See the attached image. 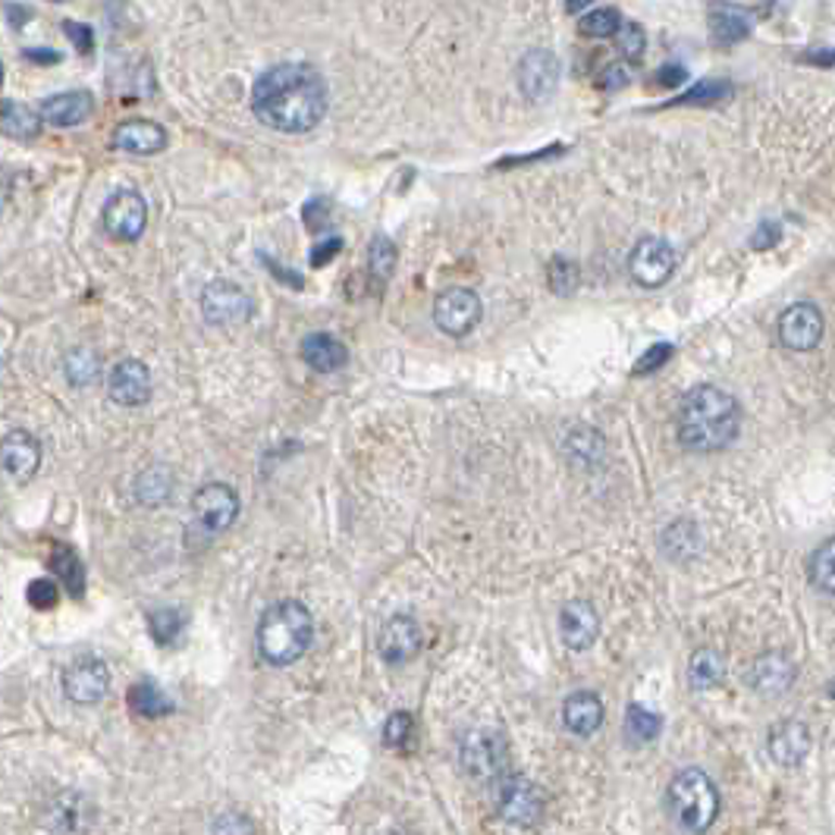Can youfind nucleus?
<instances>
[{"instance_id": "1", "label": "nucleus", "mask_w": 835, "mask_h": 835, "mask_svg": "<svg viewBox=\"0 0 835 835\" xmlns=\"http://www.w3.org/2000/svg\"><path fill=\"white\" fill-rule=\"evenodd\" d=\"M252 111L270 129L298 136L314 129L327 114V86L308 63H277L258 76Z\"/></svg>"}, {"instance_id": "2", "label": "nucleus", "mask_w": 835, "mask_h": 835, "mask_svg": "<svg viewBox=\"0 0 835 835\" xmlns=\"http://www.w3.org/2000/svg\"><path fill=\"white\" fill-rule=\"evenodd\" d=\"M742 409L732 393L714 384L688 389L679 409V444L691 452H719L735 444Z\"/></svg>"}, {"instance_id": "3", "label": "nucleus", "mask_w": 835, "mask_h": 835, "mask_svg": "<svg viewBox=\"0 0 835 835\" xmlns=\"http://www.w3.org/2000/svg\"><path fill=\"white\" fill-rule=\"evenodd\" d=\"M314 641V619L305 603L280 600L258 622V654L270 666H293Z\"/></svg>"}, {"instance_id": "4", "label": "nucleus", "mask_w": 835, "mask_h": 835, "mask_svg": "<svg viewBox=\"0 0 835 835\" xmlns=\"http://www.w3.org/2000/svg\"><path fill=\"white\" fill-rule=\"evenodd\" d=\"M669 813L685 833H707L719 813V792L704 770H685L669 785Z\"/></svg>"}, {"instance_id": "5", "label": "nucleus", "mask_w": 835, "mask_h": 835, "mask_svg": "<svg viewBox=\"0 0 835 835\" xmlns=\"http://www.w3.org/2000/svg\"><path fill=\"white\" fill-rule=\"evenodd\" d=\"M462 767L465 773L475 775V779H503L506 775V757L509 747L506 738L493 729H475L462 738Z\"/></svg>"}, {"instance_id": "6", "label": "nucleus", "mask_w": 835, "mask_h": 835, "mask_svg": "<svg viewBox=\"0 0 835 835\" xmlns=\"http://www.w3.org/2000/svg\"><path fill=\"white\" fill-rule=\"evenodd\" d=\"M497 807H500V817L512 826H535L537 820L543 817L547 798L531 779L503 775L500 788H497Z\"/></svg>"}, {"instance_id": "7", "label": "nucleus", "mask_w": 835, "mask_h": 835, "mask_svg": "<svg viewBox=\"0 0 835 835\" xmlns=\"http://www.w3.org/2000/svg\"><path fill=\"white\" fill-rule=\"evenodd\" d=\"M101 223L119 242H136V239H142L145 227H149V205L136 189L114 192L107 198L104 210H101Z\"/></svg>"}, {"instance_id": "8", "label": "nucleus", "mask_w": 835, "mask_h": 835, "mask_svg": "<svg viewBox=\"0 0 835 835\" xmlns=\"http://www.w3.org/2000/svg\"><path fill=\"white\" fill-rule=\"evenodd\" d=\"M676 248L666 242V239L644 236L634 252H631V261H628V270L634 277V283H641L644 290H656L663 286L672 273H676Z\"/></svg>"}, {"instance_id": "9", "label": "nucleus", "mask_w": 835, "mask_h": 835, "mask_svg": "<svg viewBox=\"0 0 835 835\" xmlns=\"http://www.w3.org/2000/svg\"><path fill=\"white\" fill-rule=\"evenodd\" d=\"M823 330H826L823 311L813 301H798L785 308L779 318V343L792 352H810L820 346Z\"/></svg>"}, {"instance_id": "10", "label": "nucleus", "mask_w": 835, "mask_h": 835, "mask_svg": "<svg viewBox=\"0 0 835 835\" xmlns=\"http://www.w3.org/2000/svg\"><path fill=\"white\" fill-rule=\"evenodd\" d=\"M480 298L475 290L452 286L434 301V324L447 336H468L480 324Z\"/></svg>"}, {"instance_id": "11", "label": "nucleus", "mask_w": 835, "mask_h": 835, "mask_svg": "<svg viewBox=\"0 0 835 835\" xmlns=\"http://www.w3.org/2000/svg\"><path fill=\"white\" fill-rule=\"evenodd\" d=\"M192 512H195V525L205 535H220L227 531L239 515V497L230 484H205L195 497H192Z\"/></svg>"}, {"instance_id": "12", "label": "nucleus", "mask_w": 835, "mask_h": 835, "mask_svg": "<svg viewBox=\"0 0 835 835\" xmlns=\"http://www.w3.org/2000/svg\"><path fill=\"white\" fill-rule=\"evenodd\" d=\"M111 688V669L98 656H79L63 672V694L73 704H98Z\"/></svg>"}, {"instance_id": "13", "label": "nucleus", "mask_w": 835, "mask_h": 835, "mask_svg": "<svg viewBox=\"0 0 835 835\" xmlns=\"http://www.w3.org/2000/svg\"><path fill=\"white\" fill-rule=\"evenodd\" d=\"M202 314L208 324H217V327L239 324L252 314V301H248V293L233 280H214L202 293Z\"/></svg>"}, {"instance_id": "14", "label": "nucleus", "mask_w": 835, "mask_h": 835, "mask_svg": "<svg viewBox=\"0 0 835 835\" xmlns=\"http://www.w3.org/2000/svg\"><path fill=\"white\" fill-rule=\"evenodd\" d=\"M518 89L531 101H547L553 91L560 89V60L547 48H531L525 57L518 60Z\"/></svg>"}, {"instance_id": "15", "label": "nucleus", "mask_w": 835, "mask_h": 835, "mask_svg": "<svg viewBox=\"0 0 835 835\" xmlns=\"http://www.w3.org/2000/svg\"><path fill=\"white\" fill-rule=\"evenodd\" d=\"M107 393L117 406L136 409L145 406L151 396V374L139 358H123L107 374Z\"/></svg>"}, {"instance_id": "16", "label": "nucleus", "mask_w": 835, "mask_h": 835, "mask_svg": "<svg viewBox=\"0 0 835 835\" xmlns=\"http://www.w3.org/2000/svg\"><path fill=\"white\" fill-rule=\"evenodd\" d=\"M421 644H424V634H421V626L412 616H393V619H387V626L381 628V638H377V651H381L384 663H389V666L415 659Z\"/></svg>"}, {"instance_id": "17", "label": "nucleus", "mask_w": 835, "mask_h": 835, "mask_svg": "<svg viewBox=\"0 0 835 835\" xmlns=\"http://www.w3.org/2000/svg\"><path fill=\"white\" fill-rule=\"evenodd\" d=\"M560 634L568 651L584 654L600 634V616L588 600H568L560 613Z\"/></svg>"}, {"instance_id": "18", "label": "nucleus", "mask_w": 835, "mask_h": 835, "mask_svg": "<svg viewBox=\"0 0 835 835\" xmlns=\"http://www.w3.org/2000/svg\"><path fill=\"white\" fill-rule=\"evenodd\" d=\"M41 465V447L29 431H10L0 440V468L16 480H29Z\"/></svg>"}, {"instance_id": "19", "label": "nucleus", "mask_w": 835, "mask_h": 835, "mask_svg": "<svg viewBox=\"0 0 835 835\" xmlns=\"http://www.w3.org/2000/svg\"><path fill=\"white\" fill-rule=\"evenodd\" d=\"M795 676H798L795 663L785 654H775L773 651V654H763L760 659H754V666H750V688L757 694H763V697H779V694H785L788 688L795 685Z\"/></svg>"}, {"instance_id": "20", "label": "nucleus", "mask_w": 835, "mask_h": 835, "mask_svg": "<svg viewBox=\"0 0 835 835\" xmlns=\"http://www.w3.org/2000/svg\"><path fill=\"white\" fill-rule=\"evenodd\" d=\"M114 149L129 154H157L167 149V132L151 119H126L114 132Z\"/></svg>"}, {"instance_id": "21", "label": "nucleus", "mask_w": 835, "mask_h": 835, "mask_svg": "<svg viewBox=\"0 0 835 835\" xmlns=\"http://www.w3.org/2000/svg\"><path fill=\"white\" fill-rule=\"evenodd\" d=\"M91 111H94V98L89 91H63L54 98H44V104H41V117L57 129H69V126L86 123L91 117Z\"/></svg>"}, {"instance_id": "22", "label": "nucleus", "mask_w": 835, "mask_h": 835, "mask_svg": "<svg viewBox=\"0 0 835 835\" xmlns=\"http://www.w3.org/2000/svg\"><path fill=\"white\" fill-rule=\"evenodd\" d=\"M810 754V729L798 719H788L770 732V757L782 767H795Z\"/></svg>"}, {"instance_id": "23", "label": "nucleus", "mask_w": 835, "mask_h": 835, "mask_svg": "<svg viewBox=\"0 0 835 835\" xmlns=\"http://www.w3.org/2000/svg\"><path fill=\"white\" fill-rule=\"evenodd\" d=\"M563 722L571 735L578 738H588L594 735L603 722V701L596 697L594 691H575L568 694L566 704H563Z\"/></svg>"}, {"instance_id": "24", "label": "nucleus", "mask_w": 835, "mask_h": 835, "mask_svg": "<svg viewBox=\"0 0 835 835\" xmlns=\"http://www.w3.org/2000/svg\"><path fill=\"white\" fill-rule=\"evenodd\" d=\"M48 823L57 835H82L91 823V805L76 792H63L48 807Z\"/></svg>"}, {"instance_id": "25", "label": "nucleus", "mask_w": 835, "mask_h": 835, "mask_svg": "<svg viewBox=\"0 0 835 835\" xmlns=\"http://www.w3.org/2000/svg\"><path fill=\"white\" fill-rule=\"evenodd\" d=\"M301 358H305L308 368H314L321 374H333V371L346 368L349 349L336 336H330V333H308L301 339Z\"/></svg>"}, {"instance_id": "26", "label": "nucleus", "mask_w": 835, "mask_h": 835, "mask_svg": "<svg viewBox=\"0 0 835 835\" xmlns=\"http://www.w3.org/2000/svg\"><path fill=\"white\" fill-rule=\"evenodd\" d=\"M48 566H51V571L60 578V584L69 591V596L79 600V596L86 594V566H82V560H79V553H76L73 547L54 543Z\"/></svg>"}, {"instance_id": "27", "label": "nucleus", "mask_w": 835, "mask_h": 835, "mask_svg": "<svg viewBox=\"0 0 835 835\" xmlns=\"http://www.w3.org/2000/svg\"><path fill=\"white\" fill-rule=\"evenodd\" d=\"M0 132L16 142H29V139H38V132H41V117L26 104L0 101Z\"/></svg>"}, {"instance_id": "28", "label": "nucleus", "mask_w": 835, "mask_h": 835, "mask_svg": "<svg viewBox=\"0 0 835 835\" xmlns=\"http://www.w3.org/2000/svg\"><path fill=\"white\" fill-rule=\"evenodd\" d=\"M710 29H714V38L722 48H732V44L745 41L747 35H750L745 7H714Z\"/></svg>"}, {"instance_id": "29", "label": "nucleus", "mask_w": 835, "mask_h": 835, "mask_svg": "<svg viewBox=\"0 0 835 835\" xmlns=\"http://www.w3.org/2000/svg\"><path fill=\"white\" fill-rule=\"evenodd\" d=\"M129 707H132V714L145 716V719H160V716L174 714V701L164 694V688L157 682H139L129 688Z\"/></svg>"}, {"instance_id": "30", "label": "nucleus", "mask_w": 835, "mask_h": 835, "mask_svg": "<svg viewBox=\"0 0 835 835\" xmlns=\"http://www.w3.org/2000/svg\"><path fill=\"white\" fill-rule=\"evenodd\" d=\"M807 575H810V584H813L820 594L835 596V537L823 540V543L813 550Z\"/></svg>"}, {"instance_id": "31", "label": "nucleus", "mask_w": 835, "mask_h": 835, "mask_svg": "<svg viewBox=\"0 0 835 835\" xmlns=\"http://www.w3.org/2000/svg\"><path fill=\"white\" fill-rule=\"evenodd\" d=\"M722 672H725V663L716 651H697L688 663V682L694 691H710L722 682Z\"/></svg>"}, {"instance_id": "32", "label": "nucleus", "mask_w": 835, "mask_h": 835, "mask_svg": "<svg viewBox=\"0 0 835 835\" xmlns=\"http://www.w3.org/2000/svg\"><path fill=\"white\" fill-rule=\"evenodd\" d=\"M63 371H66V381H69L73 387H86V384H91V381L98 377L101 358L94 356V349L79 346V349L66 352V358H63Z\"/></svg>"}, {"instance_id": "33", "label": "nucleus", "mask_w": 835, "mask_h": 835, "mask_svg": "<svg viewBox=\"0 0 835 835\" xmlns=\"http://www.w3.org/2000/svg\"><path fill=\"white\" fill-rule=\"evenodd\" d=\"M659 729H663L659 716L651 714L647 707H641V704H631V707H628L626 732L634 745H647V742H654L656 735H659Z\"/></svg>"}, {"instance_id": "34", "label": "nucleus", "mask_w": 835, "mask_h": 835, "mask_svg": "<svg viewBox=\"0 0 835 835\" xmlns=\"http://www.w3.org/2000/svg\"><path fill=\"white\" fill-rule=\"evenodd\" d=\"M619 26H622V13L616 7H594L578 23L581 35H588V38H609L619 31Z\"/></svg>"}, {"instance_id": "35", "label": "nucleus", "mask_w": 835, "mask_h": 835, "mask_svg": "<svg viewBox=\"0 0 835 835\" xmlns=\"http://www.w3.org/2000/svg\"><path fill=\"white\" fill-rule=\"evenodd\" d=\"M396 261H399V252H396V245H393L387 236L371 239L368 270H371V277H374V280L387 283L389 277H393V270H396Z\"/></svg>"}, {"instance_id": "36", "label": "nucleus", "mask_w": 835, "mask_h": 835, "mask_svg": "<svg viewBox=\"0 0 835 835\" xmlns=\"http://www.w3.org/2000/svg\"><path fill=\"white\" fill-rule=\"evenodd\" d=\"M170 487H174V475L167 468H149L136 480V497L142 503H160V500H167Z\"/></svg>"}, {"instance_id": "37", "label": "nucleus", "mask_w": 835, "mask_h": 835, "mask_svg": "<svg viewBox=\"0 0 835 835\" xmlns=\"http://www.w3.org/2000/svg\"><path fill=\"white\" fill-rule=\"evenodd\" d=\"M182 622H185V616L179 609H167L164 606V609H151L149 613V631L157 644H174L179 638V631H182Z\"/></svg>"}, {"instance_id": "38", "label": "nucleus", "mask_w": 835, "mask_h": 835, "mask_svg": "<svg viewBox=\"0 0 835 835\" xmlns=\"http://www.w3.org/2000/svg\"><path fill=\"white\" fill-rule=\"evenodd\" d=\"M550 290L556 296H571L578 290V268L568 258H556L550 265Z\"/></svg>"}, {"instance_id": "39", "label": "nucleus", "mask_w": 835, "mask_h": 835, "mask_svg": "<svg viewBox=\"0 0 835 835\" xmlns=\"http://www.w3.org/2000/svg\"><path fill=\"white\" fill-rule=\"evenodd\" d=\"M729 94H732V86H729L725 79H714V82H701V86L685 91V94L679 98V104H716V101H722V98H729Z\"/></svg>"}, {"instance_id": "40", "label": "nucleus", "mask_w": 835, "mask_h": 835, "mask_svg": "<svg viewBox=\"0 0 835 835\" xmlns=\"http://www.w3.org/2000/svg\"><path fill=\"white\" fill-rule=\"evenodd\" d=\"M412 729H415V719L409 714H393L384 725V745L393 747V750H402L412 738Z\"/></svg>"}, {"instance_id": "41", "label": "nucleus", "mask_w": 835, "mask_h": 835, "mask_svg": "<svg viewBox=\"0 0 835 835\" xmlns=\"http://www.w3.org/2000/svg\"><path fill=\"white\" fill-rule=\"evenodd\" d=\"M616 38H619V48H622V54H626L628 60L644 57V48H647V35H644V29H641L638 23L622 20V26H619V31H616Z\"/></svg>"}, {"instance_id": "42", "label": "nucleus", "mask_w": 835, "mask_h": 835, "mask_svg": "<svg viewBox=\"0 0 835 835\" xmlns=\"http://www.w3.org/2000/svg\"><path fill=\"white\" fill-rule=\"evenodd\" d=\"M669 358H672V343H656V346H651L644 356L634 361L631 374H634V377H647V374H656V371H659V368H663Z\"/></svg>"}, {"instance_id": "43", "label": "nucleus", "mask_w": 835, "mask_h": 835, "mask_svg": "<svg viewBox=\"0 0 835 835\" xmlns=\"http://www.w3.org/2000/svg\"><path fill=\"white\" fill-rule=\"evenodd\" d=\"M26 596H29V603L35 609H54L60 600V591L51 578H35L29 584V591H26Z\"/></svg>"}, {"instance_id": "44", "label": "nucleus", "mask_w": 835, "mask_h": 835, "mask_svg": "<svg viewBox=\"0 0 835 835\" xmlns=\"http://www.w3.org/2000/svg\"><path fill=\"white\" fill-rule=\"evenodd\" d=\"M210 833L214 835H252V820H248L245 813H239V810H223V813L214 820Z\"/></svg>"}, {"instance_id": "45", "label": "nucleus", "mask_w": 835, "mask_h": 835, "mask_svg": "<svg viewBox=\"0 0 835 835\" xmlns=\"http://www.w3.org/2000/svg\"><path fill=\"white\" fill-rule=\"evenodd\" d=\"M779 239H782V227H779L775 220H763V223L754 230V236H750V248L767 252V248H775V245H779Z\"/></svg>"}, {"instance_id": "46", "label": "nucleus", "mask_w": 835, "mask_h": 835, "mask_svg": "<svg viewBox=\"0 0 835 835\" xmlns=\"http://www.w3.org/2000/svg\"><path fill=\"white\" fill-rule=\"evenodd\" d=\"M628 82H631V66H628V63H609V66L603 69V76H600V86L609 91L626 89Z\"/></svg>"}, {"instance_id": "47", "label": "nucleus", "mask_w": 835, "mask_h": 835, "mask_svg": "<svg viewBox=\"0 0 835 835\" xmlns=\"http://www.w3.org/2000/svg\"><path fill=\"white\" fill-rule=\"evenodd\" d=\"M63 31H66V38H73V41H76V48H79L82 54H91V48H94V31H91L89 26L66 20V23H63Z\"/></svg>"}, {"instance_id": "48", "label": "nucleus", "mask_w": 835, "mask_h": 835, "mask_svg": "<svg viewBox=\"0 0 835 835\" xmlns=\"http://www.w3.org/2000/svg\"><path fill=\"white\" fill-rule=\"evenodd\" d=\"M327 214H330V202H324V198H311V202L301 208V217H305L308 230H321V227H324V220H327Z\"/></svg>"}, {"instance_id": "49", "label": "nucleus", "mask_w": 835, "mask_h": 835, "mask_svg": "<svg viewBox=\"0 0 835 835\" xmlns=\"http://www.w3.org/2000/svg\"><path fill=\"white\" fill-rule=\"evenodd\" d=\"M339 248H343V239L339 236H330L327 242L314 245V252H311V268H324V265H330V261L339 255Z\"/></svg>"}, {"instance_id": "50", "label": "nucleus", "mask_w": 835, "mask_h": 835, "mask_svg": "<svg viewBox=\"0 0 835 835\" xmlns=\"http://www.w3.org/2000/svg\"><path fill=\"white\" fill-rule=\"evenodd\" d=\"M685 66H676V63H669V66H663L659 69V86H679V82H685Z\"/></svg>"}, {"instance_id": "51", "label": "nucleus", "mask_w": 835, "mask_h": 835, "mask_svg": "<svg viewBox=\"0 0 835 835\" xmlns=\"http://www.w3.org/2000/svg\"><path fill=\"white\" fill-rule=\"evenodd\" d=\"M7 16L13 20V29H20V26H26V20L31 16V7H16V3H10V7H7Z\"/></svg>"}, {"instance_id": "52", "label": "nucleus", "mask_w": 835, "mask_h": 835, "mask_svg": "<svg viewBox=\"0 0 835 835\" xmlns=\"http://www.w3.org/2000/svg\"><path fill=\"white\" fill-rule=\"evenodd\" d=\"M261 261H265V265H268V268L273 270V273H277L280 280H286V283H290L293 290H298V286H301V280H296V277H290V270H283V268H280V265H277V261H270L268 255H261Z\"/></svg>"}, {"instance_id": "53", "label": "nucleus", "mask_w": 835, "mask_h": 835, "mask_svg": "<svg viewBox=\"0 0 835 835\" xmlns=\"http://www.w3.org/2000/svg\"><path fill=\"white\" fill-rule=\"evenodd\" d=\"M10 192H13V177L0 167V210L7 208V202H10Z\"/></svg>"}, {"instance_id": "54", "label": "nucleus", "mask_w": 835, "mask_h": 835, "mask_svg": "<svg viewBox=\"0 0 835 835\" xmlns=\"http://www.w3.org/2000/svg\"><path fill=\"white\" fill-rule=\"evenodd\" d=\"M26 57L35 60V63H60L57 51H35V48H29Z\"/></svg>"}, {"instance_id": "55", "label": "nucleus", "mask_w": 835, "mask_h": 835, "mask_svg": "<svg viewBox=\"0 0 835 835\" xmlns=\"http://www.w3.org/2000/svg\"><path fill=\"white\" fill-rule=\"evenodd\" d=\"M810 63H823V66H835V51H826V54H810Z\"/></svg>"}, {"instance_id": "56", "label": "nucleus", "mask_w": 835, "mask_h": 835, "mask_svg": "<svg viewBox=\"0 0 835 835\" xmlns=\"http://www.w3.org/2000/svg\"><path fill=\"white\" fill-rule=\"evenodd\" d=\"M566 10L568 13H581V10H588V3H568Z\"/></svg>"}, {"instance_id": "57", "label": "nucleus", "mask_w": 835, "mask_h": 835, "mask_svg": "<svg viewBox=\"0 0 835 835\" xmlns=\"http://www.w3.org/2000/svg\"><path fill=\"white\" fill-rule=\"evenodd\" d=\"M0 82H3V66H0Z\"/></svg>"}, {"instance_id": "58", "label": "nucleus", "mask_w": 835, "mask_h": 835, "mask_svg": "<svg viewBox=\"0 0 835 835\" xmlns=\"http://www.w3.org/2000/svg\"><path fill=\"white\" fill-rule=\"evenodd\" d=\"M830 694H833V697H835V685H833V688H830Z\"/></svg>"}]
</instances>
